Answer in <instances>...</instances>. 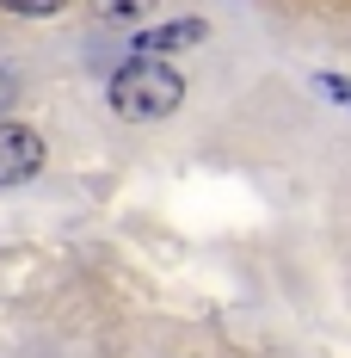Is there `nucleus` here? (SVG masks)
Wrapping results in <instances>:
<instances>
[{
    "label": "nucleus",
    "instance_id": "f257e3e1",
    "mask_svg": "<svg viewBox=\"0 0 351 358\" xmlns=\"http://www.w3.org/2000/svg\"><path fill=\"white\" fill-rule=\"evenodd\" d=\"M179 99H185V80H179V69H167L160 56H142L136 50L124 69L111 74V111L130 117V124H154V117L179 111Z\"/></svg>",
    "mask_w": 351,
    "mask_h": 358
},
{
    "label": "nucleus",
    "instance_id": "f03ea898",
    "mask_svg": "<svg viewBox=\"0 0 351 358\" xmlns=\"http://www.w3.org/2000/svg\"><path fill=\"white\" fill-rule=\"evenodd\" d=\"M43 167V136L19 117H0V185H25Z\"/></svg>",
    "mask_w": 351,
    "mask_h": 358
},
{
    "label": "nucleus",
    "instance_id": "7ed1b4c3",
    "mask_svg": "<svg viewBox=\"0 0 351 358\" xmlns=\"http://www.w3.org/2000/svg\"><path fill=\"white\" fill-rule=\"evenodd\" d=\"M204 37H210L204 19H167V25H154V31H136V50H142V56H167V50L204 43Z\"/></svg>",
    "mask_w": 351,
    "mask_h": 358
},
{
    "label": "nucleus",
    "instance_id": "20e7f679",
    "mask_svg": "<svg viewBox=\"0 0 351 358\" xmlns=\"http://www.w3.org/2000/svg\"><path fill=\"white\" fill-rule=\"evenodd\" d=\"M6 13H25V19H43V13H62L68 0H0Z\"/></svg>",
    "mask_w": 351,
    "mask_h": 358
},
{
    "label": "nucleus",
    "instance_id": "39448f33",
    "mask_svg": "<svg viewBox=\"0 0 351 358\" xmlns=\"http://www.w3.org/2000/svg\"><path fill=\"white\" fill-rule=\"evenodd\" d=\"M93 6H99L105 19H130V13H136V6H148V0H93Z\"/></svg>",
    "mask_w": 351,
    "mask_h": 358
},
{
    "label": "nucleus",
    "instance_id": "423d86ee",
    "mask_svg": "<svg viewBox=\"0 0 351 358\" xmlns=\"http://www.w3.org/2000/svg\"><path fill=\"white\" fill-rule=\"evenodd\" d=\"M13 99H19V80H13V69H0V111L13 106Z\"/></svg>",
    "mask_w": 351,
    "mask_h": 358
}]
</instances>
